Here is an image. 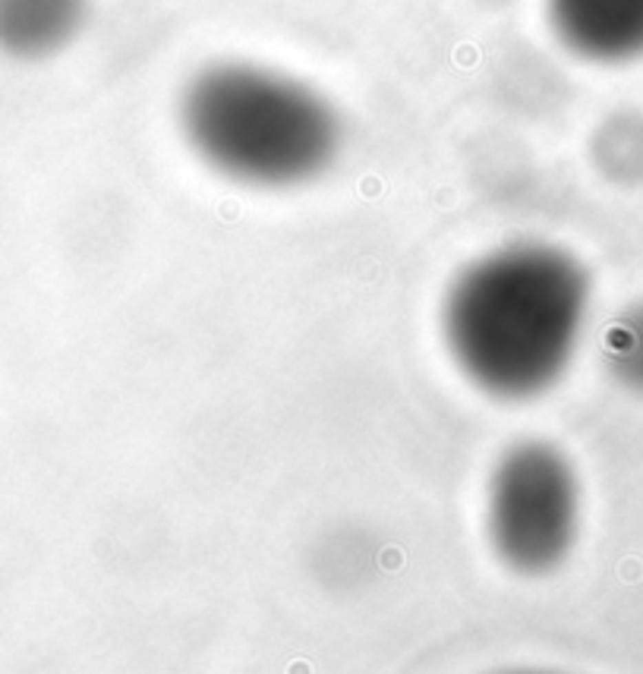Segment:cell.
<instances>
[{
	"label": "cell",
	"instance_id": "cell-1",
	"mask_svg": "<svg viewBox=\"0 0 643 674\" xmlns=\"http://www.w3.org/2000/svg\"><path fill=\"white\" fill-rule=\"evenodd\" d=\"M593 309V281L574 252L511 240L470 259L439 309L448 359L498 403H530L574 366Z\"/></svg>",
	"mask_w": 643,
	"mask_h": 674
},
{
	"label": "cell",
	"instance_id": "cell-2",
	"mask_svg": "<svg viewBox=\"0 0 643 674\" xmlns=\"http://www.w3.org/2000/svg\"><path fill=\"white\" fill-rule=\"evenodd\" d=\"M177 129L215 177L259 193L315 183L344 151V117L325 92L243 57L202 63L183 82Z\"/></svg>",
	"mask_w": 643,
	"mask_h": 674
},
{
	"label": "cell",
	"instance_id": "cell-3",
	"mask_svg": "<svg viewBox=\"0 0 643 674\" xmlns=\"http://www.w3.org/2000/svg\"><path fill=\"white\" fill-rule=\"evenodd\" d=\"M580 523V476L555 441L520 438L495 457L483 492V533L508 573L552 577L574 555Z\"/></svg>",
	"mask_w": 643,
	"mask_h": 674
},
{
	"label": "cell",
	"instance_id": "cell-4",
	"mask_svg": "<svg viewBox=\"0 0 643 674\" xmlns=\"http://www.w3.org/2000/svg\"><path fill=\"white\" fill-rule=\"evenodd\" d=\"M555 38L571 54L596 63L643 51V0H546Z\"/></svg>",
	"mask_w": 643,
	"mask_h": 674
},
{
	"label": "cell",
	"instance_id": "cell-5",
	"mask_svg": "<svg viewBox=\"0 0 643 674\" xmlns=\"http://www.w3.org/2000/svg\"><path fill=\"white\" fill-rule=\"evenodd\" d=\"M92 0H0V57L41 63L83 35Z\"/></svg>",
	"mask_w": 643,
	"mask_h": 674
},
{
	"label": "cell",
	"instance_id": "cell-6",
	"mask_svg": "<svg viewBox=\"0 0 643 674\" xmlns=\"http://www.w3.org/2000/svg\"><path fill=\"white\" fill-rule=\"evenodd\" d=\"M602 366L618 388L643 397V303L624 309L606 328Z\"/></svg>",
	"mask_w": 643,
	"mask_h": 674
}]
</instances>
